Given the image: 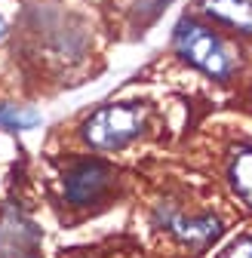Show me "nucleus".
Instances as JSON below:
<instances>
[{
  "label": "nucleus",
  "instance_id": "0eeeda50",
  "mask_svg": "<svg viewBox=\"0 0 252 258\" xmlns=\"http://www.w3.org/2000/svg\"><path fill=\"white\" fill-rule=\"evenodd\" d=\"M222 181L231 200L252 215V139H231L222 145Z\"/></svg>",
  "mask_w": 252,
  "mask_h": 258
},
{
  "label": "nucleus",
  "instance_id": "f03ea898",
  "mask_svg": "<svg viewBox=\"0 0 252 258\" xmlns=\"http://www.w3.org/2000/svg\"><path fill=\"white\" fill-rule=\"evenodd\" d=\"M148 221L157 234H163V240L191 255L209 252L228 231V218L222 212L200 206L181 187H166L157 194L148 206Z\"/></svg>",
  "mask_w": 252,
  "mask_h": 258
},
{
  "label": "nucleus",
  "instance_id": "423d86ee",
  "mask_svg": "<svg viewBox=\"0 0 252 258\" xmlns=\"http://www.w3.org/2000/svg\"><path fill=\"white\" fill-rule=\"evenodd\" d=\"M0 258H43V231L19 203L0 206Z\"/></svg>",
  "mask_w": 252,
  "mask_h": 258
},
{
  "label": "nucleus",
  "instance_id": "f8f14e48",
  "mask_svg": "<svg viewBox=\"0 0 252 258\" xmlns=\"http://www.w3.org/2000/svg\"><path fill=\"white\" fill-rule=\"evenodd\" d=\"M249 102H252V92H249Z\"/></svg>",
  "mask_w": 252,
  "mask_h": 258
},
{
  "label": "nucleus",
  "instance_id": "9b49d317",
  "mask_svg": "<svg viewBox=\"0 0 252 258\" xmlns=\"http://www.w3.org/2000/svg\"><path fill=\"white\" fill-rule=\"evenodd\" d=\"M7 37H10V22H7L4 16H0V43H4Z\"/></svg>",
  "mask_w": 252,
  "mask_h": 258
},
{
  "label": "nucleus",
  "instance_id": "9d476101",
  "mask_svg": "<svg viewBox=\"0 0 252 258\" xmlns=\"http://www.w3.org/2000/svg\"><path fill=\"white\" fill-rule=\"evenodd\" d=\"M212 258H252V228L237 231L218 252H212Z\"/></svg>",
  "mask_w": 252,
  "mask_h": 258
},
{
  "label": "nucleus",
  "instance_id": "7ed1b4c3",
  "mask_svg": "<svg viewBox=\"0 0 252 258\" xmlns=\"http://www.w3.org/2000/svg\"><path fill=\"white\" fill-rule=\"evenodd\" d=\"M172 55L212 83H234L243 74L240 43L197 13L181 16L172 28Z\"/></svg>",
  "mask_w": 252,
  "mask_h": 258
},
{
  "label": "nucleus",
  "instance_id": "39448f33",
  "mask_svg": "<svg viewBox=\"0 0 252 258\" xmlns=\"http://www.w3.org/2000/svg\"><path fill=\"white\" fill-rule=\"evenodd\" d=\"M34 37H43V58L58 64H77L89 49V28L77 16L58 10H46L43 16L37 13Z\"/></svg>",
  "mask_w": 252,
  "mask_h": 258
},
{
  "label": "nucleus",
  "instance_id": "20e7f679",
  "mask_svg": "<svg viewBox=\"0 0 252 258\" xmlns=\"http://www.w3.org/2000/svg\"><path fill=\"white\" fill-rule=\"evenodd\" d=\"M120 169L105 160L102 154H74L58 175L61 187V206L74 209L80 215H92L111 206L120 194Z\"/></svg>",
  "mask_w": 252,
  "mask_h": 258
},
{
  "label": "nucleus",
  "instance_id": "f257e3e1",
  "mask_svg": "<svg viewBox=\"0 0 252 258\" xmlns=\"http://www.w3.org/2000/svg\"><path fill=\"white\" fill-rule=\"evenodd\" d=\"M157 105L148 99H117L92 108L74 126V139L86 154H123L157 133Z\"/></svg>",
  "mask_w": 252,
  "mask_h": 258
},
{
  "label": "nucleus",
  "instance_id": "6e6552de",
  "mask_svg": "<svg viewBox=\"0 0 252 258\" xmlns=\"http://www.w3.org/2000/svg\"><path fill=\"white\" fill-rule=\"evenodd\" d=\"M197 16L234 40H252V0H200Z\"/></svg>",
  "mask_w": 252,
  "mask_h": 258
},
{
  "label": "nucleus",
  "instance_id": "1a4fd4ad",
  "mask_svg": "<svg viewBox=\"0 0 252 258\" xmlns=\"http://www.w3.org/2000/svg\"><path fill=\"white\" fill-rule=\"evenodd\" d=\"M40 123L37 111H28L22 105H0V129H10V133H25V129H34Z\"/></svg>",
  "mask_w": 252,
  "mask_h": 258
}]
</instances>
